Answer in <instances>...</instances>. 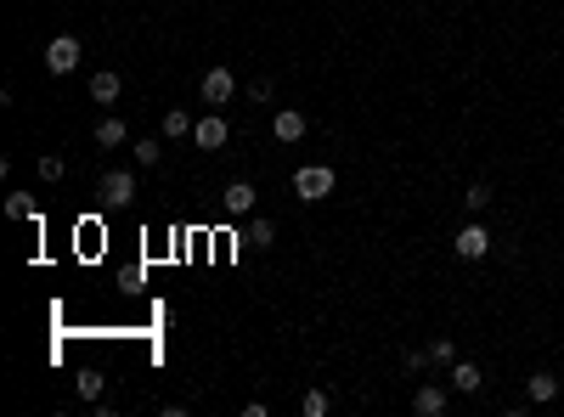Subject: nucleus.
I'll return each mask as SVG.
<instances>
[{
    "label": "nucleus",
    "mask_w": 564,
    "mask_h": 417,
    "mask_svg": "<svg viewBox=\"0 0 564 417\" xmlns=\"http://www.w3.org/2000/svg\"><path fill=\"white\" fill-rule=\"evenodd\" d=\"M333 181H339V175H333L327 164H305V170L294 175V198H300V203H322V198L333 192Z\"/></svg>",
    "instance_id": "f257e3e1"
},
{
    "label": "nucleus",
    "mask_w": 564,
    "mask_h": 417,
    "mask_svg": "<svg viewBox=\"0 0 564 417\" xmlns=\"http://www.w3.org/2000/svg\"><path fill=\"white\" fill-rule=\"evenodd\" d=\"M198 96L209 102V108H226V102L237 96V79H232V68H220V62H215V68H209V74L198 79Z\"/></svg>",
    "instance_id": "f03ea898"
},
{
    "label": "nucleus",
    "mask_w": 564,
    "mask_h": 417,
    "mask_svg": "<svg viewBox=\"0 0 564 417\" xmlns=\"http://www.w3.org/2000/svg\"><path fill=\"white\" fill-rule=\"evenodd\" d=\"M79 68V34H57L51 46H46V74H74Z\"/></svg>",
    "instance_id": "7ed1b4c3"
},
{
    "label": "nucleus",
    "mask_w": 564,
    "mask_h": 417,
    "mask_svg": "<svg viewBox=\"0 0 564 417\" xmlns=\"http://www.w3.org/2000/svg\"><path fill=\"white\" fill-rule=\"evenodd\" d=\"M452 248H457V260H486V254H491V232L479 226V215H474V220L463 226V232L452 237Z\"/></svg>",
    "instance_id": "20e7f679"
},
{
    "label": "nucleus",
    "mask_w": 564,
    "mask_h": 417,
    "mask_svg": "<svg viewBox=\"0 0 564 417\" xmlns=\"http://www.w3.org/2000/svg\"><path fill=\"white\" fill-rule=\"evenodd\" d=\"M102 203H108V208L136 203V175L130 170H108V175H102Z\"/></svg>",
    "instance_id": "39448f33"
},
{
    "label": "nucleus",
    "mask_w": 564,
    "mask_h": 417,
    "mask_svg": "<svg viewBox=\"0 0 564 417\" xmlns=\"http://www.w3.org/2000/svg\"><path fill=\"white\" fill-rule=\"evenodd\" d=\"M192 141H198L203 153H220L226 141H232V124H226L220 113H209V119H198V124H192Z\"/></svg>",
    "instance_id": "423d86ee"
},
{
    "label": "nucleus",
    "mask_w": 564,
    "mask_h": 417,
    "mask_svg": "<svg viewBox=\"0 0 564 417\" xmlns=\"http://www.w3.org/2000/svg\"><path fill=\"white\" fill-rule=\"evenodd\" d=\"M220 203H226V215L248 220V215H255V203H260V192H255V186H248V181H232V186H226V192H220Z\"/></svg>",
    "instance_id": "0eeeda50"
},
{
    "label": "nucleus",
    "mask_w": 564,
    "mask_h": 417,
    "mask_svg": "<svg viewBox=\"0 0 564 417\" xmlns=\"http://www.w3.org/2000/svg\"><path fill=\"white\" fill-rule=\"evenodd\" d=\"M446 406H452V395H446L441 384H417V395H412V412H417V417H441Z\"/></svg>",
    "instance_id": "6e6552de"
},
{
    "label": "nucleus",
    "mask_w": 564,
    "mask_h": 417,
    "mask_svg": "<svg viewBox=\"0 0 564 417\" xmlns=\"http://www.w3.org/2000/svg\"><path fill=\"white\" fill-rule=\"evenodd\" d=\"M119 96H124V79H119V74H108V68L91 74V102H96V108H113Z\"/></svg>",
    "instance_id": "1a4fd4ad"
},
{
    "label": "nucleus",
    "mask_w": 564,
    "mask_h": 417,
    "mask_svg": "<svg viewBox=\"0 0 564 417\" xmlns=\"http://www.w3.org/2000/svg\"><path fill=\"white\" fill-rule=\"evenodd\" d=\"M271 136H277V141H300L305 136V113L300 108H282L277 119H271Z\"/></svg>",
    "instance_id": "9d476101"
},
{
    "label": "nucleus",
    "mask_w": 564,
    "mask_h": 417,
    "mask_svg": "<svg viewBox=\"0 0 564 417\" xmlns=\"http://www.w3.org/2000/svg\"><path fill=\"white\" fill-rule=\"evenodd\" d=\"M479 384H486V372H479L474 361H452V389L457 395H479Z\"/></svg>",
    "instance_id": "9b49d317"
},
{
    "label": "nucleus",
    "mask_w": 564,
    "mask_h": 417,
    "mask_svg": "<svg viewBox=\"0 0 564 417\" xmlns=\"http://www.w3.org/2000/svg\"><path fill=\"white\" fill-rule=\"evenodd\" d=\"M130 153H136L141 170H158V164H164V136H141V141H130Z\"/></svg>",
    "instance_id": "f8f14e48"
},
{
    "label": "nucleus",
    "mask_w": 564,
    "mask_h": 417,
    "mask_svg": "<svg viewBox=\"0 0 564 417\" xmlns=\"http://www.w3.org/2000/svg\"><path fill=\"white\" fill-rule=\"evenodd\" d=\"M525 395H531V406H548V401H559V378H553V372H531Z\"/></svg>",
    "instance_id": "ddd939ff"
},
{
    "label": "nucleus",
    "mask_w": 564,
    "mask_h": 417,
    "mask_svg": "<svg viewBox=\"0 0 564 417\" xmlns=\"http://www.w3.org/2000/svg\"><path fill=\"white\" fill-rule=\"evenodd\" d=\"M192 124H198L192 113H181V108H170V113H164V124H158V136H164V141H181V136H192Z\"/></svg>",
    "instance_id": "4468645a"
},
{
    "label": "nucleus",
    "mask_w": 564,
    "mask_h": 417,
    "mask_svg": "<svg viewBox=\"0 0 564 417\" xmlns=\"http://www.w3.org/2000/svg\"><path fill=\"white\" fill-rule=\"evenodd\" d=\"M124 136H130V130H124V119H96V147H124Z\"/></svg>",
    "instance_id": "2eb2a0df"
},
{
    "label": "nucleus",
    "mask_w": 564,
    "mask_h": 417,
    "mask_svg": "<svg viewBox=\"0 0 564 417\" xmlns=\"http://www.w3.org/2000/svg\"><path fill=\"white\" fill-rule=\"evenodd\" d=\"M6 215H12V220H40V208H34L29 192H6Z\"/></svg>",
    "instance_id": "dca6fc26"
},
{
    "label": "nucleus",
    "mask_w": 564,
    "mask_h": 417,
    "mask_svg": "<svg viewBox=\"0 0 564 417\" xmlns=\"http://www.w3.org/2000/svg\"><path fill=\"white\" fill-rule=\"evenodd\" d=\"M243 243H255V248H271V243H277V226H271L265 215H260V220H248V237H243Z\"/></svg>",
    "instance_id": "f3484780"
},
{
    "label": "nucleus",
    "mask_w": 564,
    "mask_h": 417,
    "mask_svg": "<svg viewBox=\"0 0 564 417\" xmlns=\"http://www.w3.org/2000/svg\"><path fill=\"white\" fill-rule=\"evenodd\" d=\"M327 406H333L327 389H305V395H300V412H305V417H327Z\"/></svg>",
    "instance_id": "a211bd4d"
},
{
    "label": "nucleus",
    "mask_w": 564,
    "mask_h": 417,
    "mask_svg": "<svg viewBox=\"0 0 564 417\" xmlns=\"http://www.w3.org/2000/svg\"><path fill=\"white\" fill-rule=\"evenodd\" d=\"M486 203H491V186H486V181H474L469 192H463V208H469V215H486Z\"/></svg>",
    "instance_id": "6ab92c4d"
},
{
    "label": "nucleus",
    "mask_w": 564,
    "mask_h": 417,
    "mask_svg": "<svg viewBox=\"0 0 564 417\" xmlns=\"http://www.w3.org/2000/svg\"><path fill=\"white\" fill-rule=\"evenodd\" d=\"M79 401H102V372H79Z\"/></svg>",
    "instance_id": "aec40b11"
},
{
    "label": "nucleus",
    "mask_w": 564,
    "mask_h": 417,
    "mask_svg": "<svg viewBox=\"0 0 564 417\" xmlns=\"http://www.w3.org/2000/svg\"><path fill=\"white\" fill-rule=\"evenodd\" d=\"M429 361H434V367H452V361H457V344H452V339H434V344H429Z\"/></svg>",
    "instance_id": "412c9836"
},
{
    "label": "nucleus",
    "mask_w": 564,
    "mask_h": 417,
    "mask_svg": "<svg viewBox=\"0 0 564 417\" xmlns=\"http://www.w3.org/2000/svg\"><path fill=\"white\" fill-rule=\"evenodd\" d=\"M62 175H68V164H62L57 153H46V158H40V181H62Z\"/></svg>",
    "instance_id": "4be33fe9"
},
{
    "label": "nucleus",
    "mask_w": 564,
    "mask_h": 417,
    "mask_svg": "<svg viewBox=\"0 0 564 417\" xmlns=\"http://www.w3.org/2000/svg\"><path fill=\"white\" fill-rule=\"evenodd\" d=\"M401 367H407V372H424V367H434V361H429V350H407Z\"/></svg>",
    "instance_id": "5701e85b"
},
{
    "label": "nucleus",
    "mask_w": 564,
    "mask_h": 417,
    "mask_svg": "<svg viewBox=\"0 0 564 417\" xmlns=\"http://www.w3.org/2000/svg\"><path fill=\"white\" fill-rule=\"evenodd\" d=\"M248 96H255V102H271V96H277V85H271V79H255V85H248Z\"/></svg>",
    "instance_id": "b1692460"
}]
</instances>
